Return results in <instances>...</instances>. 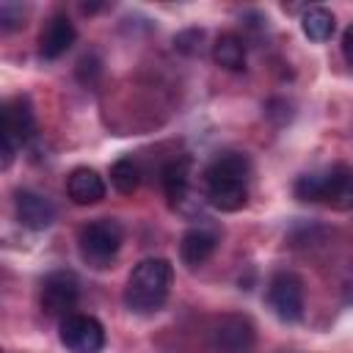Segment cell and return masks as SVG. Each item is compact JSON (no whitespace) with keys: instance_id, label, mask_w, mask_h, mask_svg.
<instances>
[{"instance_id":"cell-5","label":"cell","mask_w":353,"mask_h":353,"mask_svg":"<svg viewBox=\"0 0 353 353\" xmlns=\"http://www.w3.org/2000/svg\"><path fill=\"white\" fill-rule=\"evenodd\" d=\"M3 127H0V154H3V168L11 165L17 149L33 135L36 130V116L33 105L28 97H11L3 102Z\"/></svg>"},{"instance_id":"cell-10","label":"cell","mask_w":353,"mask_h":353,"mask_svg":"<svg viewBox=\"0 0 353 353\" xmlns=\"http://www.w3.org/2000/svg\"><path fill=\"white\" fill-rule=\"evenodd\" d=\"M221 229L212 221H196L179 240V259L188 268H201L218 248Z\"/></svg>"},{"instance_id":"cell-6","label":"cell","mask_w":353,"mask_h":353,"mask_svg":"<svg viewBox=\"0 0 353 353\" xmlns=\"http://www.w3.org/2000/svg\"><path fill=\"white\" fill-rule=\"evenodd\" d=\"M77 301H80V281L72 270H52L44 276L39 303L47 317L66 320L69 314H74Z\"/></svg>"},{"instance_id":"cell-9","label":"cell","mask_w":353,"mask_h":353,"mask_svg":"<svg viewBox=\"0 0 353 353\" xmlns=\"http://www.w3.org/2000/svg\"><path fill=\"white\" fill-rule=\"evenodd\" d=\"M61 345L69 353H102L105 347V328L97 317L91 314H69L66 320H61Z\"/></svg>"},{"instance_id":"cell-14","label":"cell","mask_w":353,"mask_h":353,"mask_svg":"<svg viewBox=\"0 0 353 353\" xmlns=\"http://www.w3.org/2000/svg\"><path fill=\"white\" fill-rule=\"evenodd\" d=\"M66 196L80 207L97 204L105 199V179L94 168L80 165L66 176Z\"/></svg>"},{"instance_id":"cell-12","label":"cell","mask_w":353,"mask_h":353,"mask_svg":"<svg viewBox=\"0 0 353 353\" xmlns=\"http://www.w3.org/2000/svg\"><path fill=\"white\" fill-rule=\"evenodd\" d=\"M77 30L72 25V19L66 14H55L47 19L41 36H39V55L44 61H55L61 55H66V50L74 44Z\"/></svg>"},{"instance_id":"cell-18","label":"cell","mask_w":353,"mask_h":353,"mask_svg":"<svg viewBox=\"0 0 353 353\" xmlns=\"http://www.w3.org/2000/svg\"><path fill=\"white\" fill-rule=\"evenodd\" d=\"M22 19H25V8L19 3H0V28L3 30L19 28Z\"/></svg>"},{"instance_id":"cell-11","label":"cell","mask_w":353,"mask_h":353,"mask_svg":"<svg viewBox=\"0 0 353 353\" xmlns=\"http://www.w3.org/2000/svg\"><path fill=\"white\" fill-rule=\"evenodd\" d=\"M14 212H17V221L25 229H30V232H44L55 221L52 201L47 196L36 193V190H17V196H14Z\"/></svg>"},{"instance_id":"cell-13","label":"cell","mask_w":353,"mask_h":353,"mask_svg":"<svg viewBox=\"0 0 353 353\" xmlns=\"http://www.w3.org/2000/svg\"><path fill=\"white\" fill-rule=\"evenodd\" d=\"M160 182H163V193L168 199V204L179 212H185V204L193 199V188H190V160L188 157H176L171 160L163 171H160Z\"/></svg>"},{"instance_id":"cell-1","label":"cell","mask_w":353,"mask_h":353,"mask_svg":"<svg viewBox=\"0 0 353 353\" xmlns=\"http://www.w3.org/2000/svg\"><path fill=\"white\" fill-rule=\"evenodd\" d=\"M251 163L240 152L218 154L204 171V199L221 212H237L248 201Z\"/></svg>"},{"instance_id":"cell-4","label":"cell","mask_w":353,"mask_h":353,"mask_svg":"<svg viewBox=\"0 0 353 353\" xmlns=\"http://www.w3.org/2000/svg\"><path fill=\"white\" fill-rule=\"evenodd\" d=\"M121 243H124V229L116 218H97V221H88L80 234H77V251H80V259L94 268V270H102V268H110L121 251Z\"/></svg>"},{"instance_id":"cell-19","label":"cell","mask_w":353,"mask_h":353,"mask_svg":"<svg viewBox=\"0 0 353 353\" xmlns=\"http://www.w3.org/2000/svg\"><path fill=\"white\" fill-rule=\"evenodd\" d=\"M342 52H345V61L353 66V25L345 30V36H342Z\"/></svg>"},{"instance_id":"cell-3","label":"cell","mask_w":353,"mask_h":353,"mask_svg":"<svg viewBox=\"0 0 353 353\" xmlns=\"http://www.w3.org/2000/svg\"><path fill=\"white\" fill-rule=\"evenodd\" d=\"M292 193L303 204H325L331 210H353V168L334 165L323 171H312L295 179Z\"/></svg>"},{"instance_id":"cell-8","label":"cell","mask_w":353,"mask_h":353,"mask_svg":"<svg viewBox=\"0 0 353 353\" xmlns=\"http://www.w3.org/2000/svg\"><path fill=\"white\" fill-rule=\"evenodd\" d=\"M210 345L215 353H251L256 345L254 323L245 314H223L210 331Z\"/></svg>"},{"instance_id":"cell-15","label":"cell","mask_w":353,"mask_h":353,"mask_svg":"<svg viewBox=\"0 0 353 353\" xmlns=\"http://www.w3.org/2000/svg\"><path fill=\"white\" fill-rule=\"evenodd\" d=\"M212 61L221 69L240 72L245 66V41L237 33H221L212 44Z\"/></svg>"},{"instance_id":"cell-2","label":"cell","mask_w":353,"mask_h":353,"mask_svg":"<svg viewBox=\"0 0 353 353\" xmlns=\"http://www.w3.org/2000/svg\"><path fill=\"white\" fill-rule=\"evenodd\" d=\"M174 281V268L163 256H149L138 262L124 287V306L132 314H154L168 301Z\"/></svg>"},{"instance_id":"cell-16","label":"cell","mask_w":353,"mask_h":353,"mask_svg":"<svg viewBox=\"0 0 353 353\" xmlns=\"http://www.w3.org/2000/svg\"><path fill=\"white\" fill-rule=\"evenodd\" d=\"M334 28H336L334 14L325 6H309L301 17V30L312 41H328L334 36Z\"/></svg>"},{"instance_id":"cell-7","label":"cell","mask_w":353,"mask_h":353,"mask_svg":"<svg viewBox=\"0 0 353 353\" xmlns=\"http://www.w3.org/2000/svg\"><path fill=\"white\" fill-rule=\"evenodd\" d=\"M268 306L284 323H298L303 317V281L292 270H279L268 281Z\"/></svg>"},{"instance_id":"cell-17","label":"cell","mask_w":353,"mask_h":353,"mask_svg":"<svg viewBox=\"0 0 353 353\" xmlns=\"http://www.w3.org/2000/svg\"><path fill=\"white\" fill-rule=\"evenodd\" d=\"M110 182L121 196H132L141 185V168L132 157H119L110 168Z\"/></svg>"}]
</instances>
